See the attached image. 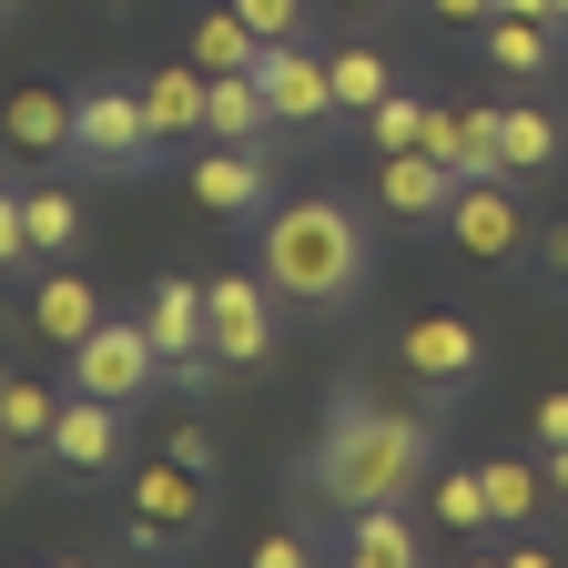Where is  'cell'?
Returning <instances> with one entry per match:
<instances>
[{
    "mask_svg": "<svg viewBox=\"0 0 568 568\" xmlns=\"http://www.w3.org/2000/svg\"><path fill=\"white\" fill-rule=\"evenodd\" d=\"M437 467V437H426L416 406H386V396H335L325 416V447H315V497L345 518V508H396L416 497V477Z\"/></svg>",
    "mask_w": 568,
    "mask_h": 568,
    "instance_id": "6da1fadb",
    "label": "cell"
},
{
    "mask_svg": "<svg viewBox=\"0 0 568 568\" xmlns=\"http://www.w3.org/2000/svg\"><path fill=\"white\" fill-rule=\"evenodd\" d=\"M264 284H274V305H325L335 315L366 284V224L325 193L264 203Z\"/></svg>",
    "mask_w": 568,
    "mask_h": 568,
    "instance_id": "7a4b0ae2",
    "label": "cell"
},
{
    "mask_svg": "<svg viewBox=\"0 0 568 568\" xmlns=\"http://www.w3.org/2000/svg\"><path fill=\"white\" fill-rule=\"evenodd\" d=\"M71 153H92L102 173H142V163L163 153V142H153V122H142V92H122V82L71 92Z\"/></svg>",
    "mask_w": 568,
    "mask_h": 568,
    "instance_id": "3957f363",
    "label": "cell"
},
{
    "mask_svg": "<svg viewBox=\"0 0 568 568\" xmlns=\"http://www.w3.org/2000/svg\"><path fill=\"white\" fill-rule=\"evenodd\" d=\"M71 386L102 396V406H132V396L163 386V345L142 335V325H112V315H102L82 345H71Z\"/></svg>",
    "mask_w": 568,
    "mask_h": 568,
    "instance_id": "277c9868",
    "label": "cell"
},
{
    "mask_svg": "<svg viewBox=\"0 0 568 568\" xmlns=\"http://www.w3.org/2000/svg\"><path fill=\"white\" fill-rule=\"evenodd\" d=\"M203 345L224 366H264L274 355V284L264 274H213L203 284Z\"/></svg>",
    "mask_w": 568,
    "mask_h": 568,
    "instance_id": "5b68a950",
    "label": "cell"
},
{
    "mask_svg": "<svg viewBox=\"0 0 568 568\" xmlns=\"http://www.w3.org/2000/svg\"><path fill=\"white\" fill-rule=\"evenodd\" d=\"M396 355H406V376L437 386V396H467V386L487 376V335H477L467 315H416V325L396 335Z\"/></svg>",
    "mask_w": 568,
    "mask_h": 568,
    "instance_id": "8992f818",
    "label": "cell"
},
{
    "mask_svg": "<svg viewBox=\"0 0 568 568\" xmlns=\"http://www.w3.org/2000/svg\"><path fill=\"white\" fill-rule=\"evenodd\" d=\"M193 528H203V467L153 457L132 477V548H183Z\"/></svg>",
    "mask_w": 568,
    "mask_h": 568,
    "instance_id": "52a82bcc",
    "label": "cell"
},
{
    "mask_svg": "<svg viewBox=\"0 0 568 568\" xmlns=\"http://www.w3.org/2000/svg\"><path fill=\"white\" fill-rule=\"evenodd\" d=\"M254 82H264L274 122H295V132L335 112V71H325V51H305V31H295V41H264V51H254Z\"/></svg>",
    "mask_w": 568,
    "mask_h": 568,
    "instance_id": "ba28073f",
    "label": "cell"
},
{
    "mask_svg": "<svg viewBox=\"0 0 568 568\" xmlns=\"http://www.w3.org/2000/svg\"><path fill=\"white\" fill-rule=\"evenodd\" d=\"M447 234H457L477 264H508V254L528 244V213H518V193H508V183L487 173V183H457V203H447Z\"/></svg>",
    "mask_w": 568,
    "mask_h": 568,
    "instance_id": "9c48e42d",
    "label": "cell"
},
{
    "mask_svg": "<svg viewBox=\"0 0 568 568\" xmlns=\"http://www.w3.org/2000/svg\"><path fill=\"white\" fill-rule=\"evenodd\" d=\"M193 203H203V213H224V224H264V203H274L264 153H244V142H213V153L193 163Z\"/></svg>",
    "mask_w": 568,
    "mask_h": 568,
    "instance_id": "30bf717a",
    "label": "cell"
},
{
    "mask_svg": "<svg viewBox=\"0 0 568 568\" xmlns=\"http://www.w3.org/2000/svg\"><path fill=\"white\" fill-rule=\"evenodd\" d=\"M41 447H51V467H82V477H92V467H112V457H122V406H102V396L71 386Z\"/></svg>",
    "mask_w": 568,
    "mask_h": 568,
    "instance_id": "8fae6325",
    "label": "cell"
},
{
    "mask_svg": "<svg viewBox=\"0 0 568 568\" xmlns=\"http://www.w3.org/2000/svg\"><path fill=\"white\" fill-rule=\"evenodd\" d=\"M132 92H142V122H153V142H183V132H203V92H213V71L183 51V61H153Z\"/></svg>",
    "mask_w": 568,
    "mask_h": 568,
    "instance_id": "7c38bea8",
    "label": "cell"
},
{
    "mask_svg": "<svg viewBox=\"0 0 568 568\" xmlns=\"http://www.w3.org/2000/svg\"><path fill=\"white\" fill-rule=\"evenodd\" d=\"M376 203L406 213V224H447V203H457V173L437 153H386L376 163Z\"/></svg>",
    "mask_w": 568,
    "mask_h": 568,
    "instance_id": "4fadbf2b",
    "label": "cell"
},
{
    "mask_svg": "<svg viewBox=\"0 0 568 568\" xmlns=\"http://www.w3.org/2000/svg\"><path fill=\"white\" fill-rule=\"evenodd\" d=\"M274 132V102H264V82L254 71H213V92H203V142H254Z\"/></svg>",
    "mask_w": 568,
    "mask_h": 568,
    "instance_id": "5bb4252c",
    "label": "cell"
},
{
    "mask_svg": "<svg viewBox=\"0 0 568 568\" xmlns=\"http://www.w3.org/2000/svg\"><path fill=\"white\" fill-rule=\"evenodd\" d=\"M345 558H355V568H416V518H406V497H396V508H345Z\"/></svg>",
    "mask_w": 568,
    "mask_h": 568,
    "instance_id": "9a60e30c",
    "label": "cell"
},
{
    "mask_svg": "<svg viewBox=\"0 0 568 568\" xmlns=\"http://www.w3.org/2000/svg\"><path fill=\"white\" fill-rule=\"evenodd\" d=\"M92 325H102V295H92V284H82V274H41V295H31V335H51V345L71 355Z\"/></svg>",
    "mask_w": 568,
    "mask_h": 568,
    "instance_id": "2e32d148",
    "label": "cell"
},
{
    "mask_svg": "<svg viewBox=\"0 0 568 568\" xmlns=\"http://www.w3.org/2000/svg\"><path fill=\"white\" fill-rule=\"evenodd\" d=\"M477 31H487V61L508 71V82H538V71L558 61V21H508V11H487Z\"/></svg>",
    "mask_w": 568,
    "mask_h": 568,
    "instance_id": "e0dca14e",
    "label": "cell"
},
{
    "mask_svg": "<svg viewBox=\"0 0 568 568\" xmlns=\"http://www.w3.org/2000/svg\"><path fill=\"white\" fill-rule=\"evenodd\" d=\"M0 132H11V153H71V92H11Z\"/></svg>",
    "mask_w": 568,
    "mask_h": 568,
    "instance_id": "ac0fdd59",
    "label": "cell"
},
{
    "mask_svg": "<svg viewBox=\"0 0 568 568\" xmlns=\"http://www.w3.org/2000/svg\"><path fill=\"white\" fill-rule=\"evenodd\" d=\"M142 335H153L163 355H193V345H203V284L163 274V284H153V305H142Z\"/></svg>",
    "mask_w": 568,
    "mask_h": 568,
    "instance_id": "d6986e66",
    "label": "cell"
},
{
    "mask_svg": "<svg viewBox=\"0 0 568 568\" xmlns=\"http://www.w3.org/2000/svg\"><path fill=\"white\" fill-rule=\"evenodd\" d=\"M477 477H487V508H497V528H528V518L548 508V467H538V457H487Z\"/></svg>",
    "mask_w": 568,
    "mask_h": 568,
    "instance_id": "ffe728a7",
    "label": "cell"
},
{
    "mask_svg": "<svg viewBox=\"0 0 568 568\" xmlns=\"http://www.w3.org/2000/svg\"><path fill=\"white\" fill-rule=\"evenodd\" d=\"M51 416H61L51 386H31V376L0 366V447H41V437H51Z\"/></svg>",
    "mask_w": 568,
    "mask_h": 568,
    "instance_id": "44dd1931",
    "label": "cell"
},
{
    "mask_svg": "<svg viewBox=\"0 0 568 568\" xmlns=\"http://www.w3.org/2000/svg\"><path fill=\"white\" fill-rule=\"evenodd\" d=\"M21 224H31V254H71V244H82V193H71V183L21 193Z\"/></svg>",
    "mask_w": 568,
    "mask_h": 568,
    "instance_id": "7402d4cb",
    "label": "cell"
},
{
    "mask_svg": "<svg viewBox=\"0 0 568 568\" xmlns=\"http://www.w3.org/2000/svg\"><path fill=\"white\" fill-rule=\"evenodd\" d=\"M497 153H508V173H548L558 163V122L538 102H508L497 112Z\"/></svg>",
    "mask_w": 568,
    "mask_h": 568,
    "instance_id": "603a6c76",
    "label": "cell"
},
{
    "mask_svg": "<svg viewBox=\"0 0 568 568\" xmlns=\"http://www.w3.org/2000/svg\"><path fill=\"white\" fill-rule=\"evenodd\" d=\"M325 71H335V112H376V102L396 92V61H386V51H335Z\"/></svg>",
    "mask_w": 568,
    "mask_h": 568,
    "instance_id": "cb8c5ba5",
    "label": "cell"
},
{
    "mask_svg": "<svg viewBox=\"0 0 568 568\" xmlns=\"http://www.w3.org/2000/svg\"><path fill=\"white\" fill-rule=\"evenodd\" d=\"M183 51H193L203 71H254V51H264V41L244 31V11H213V21H193V41H183Z\"/></svg>",
    "mask_w": 568,
    "mask_h": 568,
    "instance_id": "d4e9b609",
    "label": "cell"
},
{
    "mask_svg": "<svg viewBox=\"0 0 568 568\" xmlns=\"http://www.w3.org/2000/svg\"><path fill=\"white\" fill-rule=\"evenodd\" d=\"M437 528H457V538H487V528H497L477 467H447V477H437Z\"/></svg>",
    "mask_w": 568,
    "mask_h": 568,
    "instance_id": "484cf974",
    "label": "cell"
},
{
    "mask_svg": "<svg viewBox=\"0 0 568 568\" xmlns=\"http://www.w3.org/2000/svg\"><path fill=\"white\" fill-rule=\"evenodd\" d=\"M447 173H457V183H487V173H508V153H497V112H457Z\"/></svg>",
    "mask_w": 568,
    "mask_h": 568,
    "instance_id": "4316f807",
    "label": "cell"
},
{
    "mask_svg": "<svg viewBox=\"0 0 568 568\" xmlns=\"http://www.w3.org/2000/svg\"><path fill=\"white\" fill-rule=\"evenodd\" d=\"M416 122H426V102H406V92H386V102L366 112V142H386V153H416Z\"/></svg>",
    "mask_w": 568,
    "mask_h": 568,
    "instance_id": "83f0119b",
    "label": "cell"
},
{
    "mask_svg": "<svg viewBox=\"0 0 568 568\" xmlns=\"http://www.w3.org/2000/svg\"><path fill=\"white\" fill-rule=\"evenodd\" d=\"M234 11H244L254 41H295V31H305V0H234Z\"/></svg>",
    "mask_w": 568,
    "mask_h": 568,
    "instance_id": "f1b7e54d",
    "label": "cell"
},
{
    "mask_svg": "<svg viewBox=\"0 0 568 568\" xmlns=\"http://www.w3.org/2000/svg\"><path fill=\"white\" fill-rule=\"evenodd\" d=\"M305 558H315V548H305L295 528H274V538H254V568H305Z\"/></svg>",
    "mask_w": 568,
    "mask_h": 568,
    "instance_id": "f546056e",
    "label": "cell"
},
{
    "mask_svg": "<svg viewBox=\"0 0 568 568\" xmlns=\"http://www.w3.org/2000/svg\"><path fill=\"white\" fill-rule=\"evenodd\" d=\"M0 264H31V224H21L11 193H0Z\"/></svg>",
    "mask_w": 568,
    "mask_h": 568,
    "instance_id": "4dcf8cb0",
    "label": "cell"
},
{
    "mask_svg": "<svg viewBox=\"0 0 568 568\" xmlns=\"http://www.w3.org/2000/svg\"><path fill=\"white\" fill-rule=\"evenodd\" d=\"M163 457H173V467H213V437H203V426H173Z\"/></svg>",
    "mask_w": 568,
    "mask_h": 568,
    "instance_id": "1f68e13d",
    "label": "cell"
},
{
    "mask_svg": "<svg viewBox=\"0 0 568 568\" xmlns=\"http://www.w3.org/2000/svg\"><path fill=\"white\" fill-rule=\"evenodd\" d=\"M538 447H568V386L538 396Z\"/></svg>",
    "mask_w": 568,
    "mask_h": 568,
    "instance_id": "d6a6232c",
    "label": "cell"
},
{
    "mask_svg": "<svg viewBox=\"0 0 568 568\" xmlns=\"http://www.w3.org/2000/svg\"><path fill=\"white\" fill-rule=\"evenodd\" d=\"M426 11H437V21H487L497 0H426Z\"/></svg>",
    "mask_w": 568,
    "mask_h": 568,
    "instance_id": "836d02e7",
    "label": "cell"
},
{
    "mask_svg": "<svg viewBox=\"0 0 568 568\" xmlns=\"http://www.w3.org/2000/svg\"><path fill=\"white\" fill-rule=\"evenodd\" d=\"M497 11H508V21H568L558 0H497Z\"/></svg>",
    "mask_w": 568,
    "mask_h": 568,
    "instance_id": "e575fe53",
    "label": "cell"
},
{
    "mask_svg": "<svg viewBox=\"0 0 568 568\" xmlns=\"http://www.w3.org/2000/svg\"><path fill=\"white\" fill-rule=\"evenodd\" d=\"M538 467H548V497H558V508H568V447H548Z\"/></svg>",
    "mask_w": 568,
    "mask_h": 568,
    "instance_id": "d590c367",
    "label": "cell"
},
{
    "mask_svg": "<svg viewBox=\"0 0 568 568\" xmlns=\"http://www.w3.org/2000/svg\"><path fill=\"white\" fill-rule=\"evenodd\" d=\"M548 264H558V274H568V224H558V234H548Z\"/></svg>",
    "mask_w": 568,
    "mask_h": 568,
    "instance_id": "8d00e7d4",
    "label": "cell"
},
{
    "mask_svg": "<svg viewBox=\"0 0 568 568\" xmlns=\"http://www.w3.org/2000/svg\"><path fill=\"white\" fill-rule=\"evenodd\" d=\"M345 11H386V0H345Z\"/></svg>",
    "mask_w": 568,
    "mask_h": 568,
    "instance_id": "74e56055",
    "label": "cell"
},
{
    "mask_svg": "<svg viewBox=\"0 0 568 568\" xmlns=\"http://www.w3.org/2000/svg\"><path fill=\"white\" fill-rule=\"evenodd\" d=\"M0 11H11V0H0Z\"/></svg>",
    "mask_w": 568,
    "mask_h": 568,
    "instance_id": "f35d334b",
    "label": "cell"
},
{
    "mask_svg": "<svg viewBox=\"0 0 568 568\" xmlns=\"http://www.w3.org/2000/svg\"><path fill=\"white\" fill-rule=\"evenodd\" d=\"M558 11H568V0H558Z\"/></svg>",
    "mask_w": 568,
    "mask_h": 568,
    "instance_id": "ab89813d",
    "label": "cell"
}]
</instances>
